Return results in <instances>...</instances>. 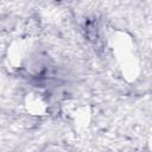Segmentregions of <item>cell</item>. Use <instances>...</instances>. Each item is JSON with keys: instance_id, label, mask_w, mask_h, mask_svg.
<instances>
[{"instance_id": "1", "label": "cell", "mask_w": 152, "mask_h": 152, "mask_svg": "<svg viewBox=\"0 0 152 152\" xmlns=\"http://www.w3.org/2000/svg\"><path fill=\"white\" fill-rule=\"evenodd\" d=\"M109 46L122 77L134 82L140 74V59L132 37L126 32L116 31L109 38Z\"/></svg>"}, {"instance_id": "2", "label": "cell", "mask_w": 152, "mask_h": 152, "mask_svg": "<svg viewBox=\"0 0 152 152\" xmlns=\"http://www.w3.org/2000/svg\"><path fill=\"white\" fill-rule=\"evenodd\" d=\"M31 51V43L27 39H15L13 40L5 55V63L10 70H19L25 66L28 61Z\"/></svg>"}, {"instance_id": "3", "label": "cell", "mask_w": 152, "mask_h": 152, "mask_svg": "<svg viewBox=\"0 0 152 152\" xmlns=\"http://www.w3.org/2000/svg\"><path fill=\"white\" fill-rule=\"evenodd\" d=\"M65 116L69 119L71 125L77 131H84L91 120V108L89 104L71 101L64 104L63 107Z\"/></svg>"}, {"instance_id": "4", "label": "cell", "mask_w": 152, "mask_h": 152, "mask_svg": "<svg viewBox=\"0 0 152 152\" xmlns=\"http://www.w3.org/2000/svg\"><path fill=\"white\" fill-rule=\"evenodd\" d=\"M24 108L32 116H44L49 112V102L39 91H30L24 97Z\"/></svg>"}]
</instances>
